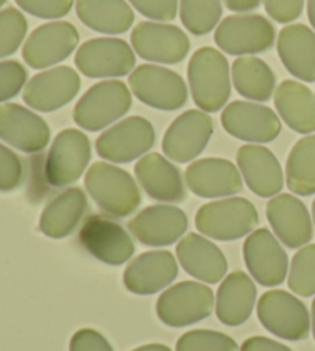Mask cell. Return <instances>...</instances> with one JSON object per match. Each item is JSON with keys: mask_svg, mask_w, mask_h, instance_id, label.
<instances>
[{"mask_svg": "<svg viewBox=\"0 0 315 351\" xmlns=\"http://www.w3.org/2000/svg\"><path fill=\"white\" fill-rule=\"evenodd\" d=\"M175 253L185 271L206 284H217L228 271V261L222 250L197 233L181 237Z\"/></svg>", "mask_w": 315, "mask_h": 351, "instance_id": "cell-26", "label": "cell"}, {"mask_svg": "<svg viewBox=\"0 0 315 351\" xmlns=\"http://www.w3.org/2000/svg\"><path fill=\"white\" fill-rule=\"evenodd\" d=\"M312 219H314V227H315V200L312 204Z\"/></svg>", "mask_w": 315, "mask_h": 351, "instance_id": "cell-49", "label": "cell"}, {"mask_svg": "<svg viewBox=\"0 0 315 351\" xmlns=\"http://www.w3.org/2000/svg\"><path fill=\"white\" fill-rule=\"evenodd\" d=\"M243 258L248 271L257 284L277 287L288 276V254L268 228H258L248 236L243 245Z\"/></svg>", "mask_w": 315, "mask_h": 351, "instance_id": "cell-18", "label": "cell"}, {"mask_svg": "<svg viewBox=\"0 0 315 351\" xmlns=\"http://www.w3.org/2000/svg\"><path fill=\"white\" fill-rule=\"evenodd\" d=\"M274 105L281 121L289 128L300 134H311L315 131V94L311 88L295 82L283 80L275 88Z\"/></svg>", "mask_w": 315, "mask_h": 351, "instance_id": "cell-30", "label": "cell"}, {"mask_svg": "<svg viewBox=\"0 0 315 351\" xmlns=\"http://www.w3.org/2000/svg\"><path fill=\"white\" fill-rule=\"evenodd\" d=\"M77 28L69 22H49L37 27L25 42L22 56L34 70H45L66 60L79 45Z\"/></svg>", "mask_w": 315, "mask_h": 351, "instance_id": "cell-14", "label": "cell"}, {"mask_svg": "<svg viewBox=\"0 0 315 351\" xmlns=\"http://www.w3.org/2000/svg\"><path fill=\"white\" fill-rule=\"evenodd\" d=\"M155 142L153 123L142 116H131L112 125L96 141L100 158L112 164H129L147 154Z\"/></svg>", "mask_w": 315, "mask_h": 351, "instance_id": "cell-11", "label": "cell"}, {"mask_svg": "<svg viewBox=\"0 0 315 351\" xmlns=\"http://www.w3.org/2000/svg\"><path fill=\"white\" fill-rule=\"evenodd\" d=\"M28 22L21 11L5 8L0 11V59L14 54L25 40Z\"/></svg>", "mask_w": 315, "mask_h": 351, "instance_id": "cell-36", "label": "cell"}, {"mask_svg": "<svg viewBox=\"0 0 315 351\" xmlns=\"http://www.w3.org/2000/svg\"><path fill=\"white\" fill-rule=\"evenodd\" d=\"M214 134V122L207 112L188 110L169 125L162 148L168 159L188 164L205 152Z\"/></svg>", "mask_w": 315, "mask_h": 351, "instance_id": "cell-15", "label": "cell"}, {"mask_svg": "<svg viewBox=\"0 0 315 351\" xmlns=\"http://www.w3.org/2000/svg\"><path fill=\"white\" fill-rule=\"evenodd\" d=\"M85 188L100 211L112 219L131 216L142 202L132 176L108 162H96L85 176Z\"/></svg>", "mask_w": 315, "mask_h": 351, "instance_id": "cell-2", "label": "cell"}, {"mask_svg": "<svg viewBox=\"0 0 315 351\" xmlns=\"http://www.w3.org/2000/svg\"><path fill=\"white\" fill-rule=\"evenodd\" d=\"M80 85V76L71 66L49 68L29 79L23 90V100L36 111L53 112L71 102L79 94Z\"/></svg>", "mask_w": 315, "mask_h": 351, "instance_id": "cell-17", "label": "cell"}, {"mask_svg": "<svg viewBox=\"0 0 315 351\" xmlns=\"http://www.w3.org/2000/svg\"><path fill=\"white\" fill-rule=\"evenodd\" d=\"M175 351H238V346L220 331L191 330L179 337Z\"/></svg>", "mask_w": 315, "mask_h": 351, "instance_id": "cell-37", "label": "cell"}, {"mask_svg": "<svg viewBox=\"0 0 315 351\" xmlns=\"http://www.w3.org/2000/svg\"><path fill=\"white\" fill-rule=\"evenodd\" d=\"M134 10L155 22H171L177 16L179 0H129Z\"/></svg>", "mask_w": 315, "mask_h": 351, "instance_id": "cell-41", "label": "cell"}, {"mask_svg": "<svg viewBox=\"0 0 315 351\" xmlns=\"http://www.w3.org/2000/svg\"><path fill=\"white\" fill-rule=\"evenodd\" d=\"M223 3L229 11L238 12V14H249L251 11L258 10L262 0H223Z\"/></svg>", "mask_w": 315, "mask_h": 351, "instance_id": "cell-45", "label": "cell"}, {"mask_svg": "<svg viewBox=\"0 0 315 351\" xmlns=\"http://www.w3.org/2000/svg\"><path fill=\"white\" fill-rule=\"evenodd\" d=\"M180 21L194 36H206L223 14L222 0H180Z\"/></svg>", "mask_w": 315, "mask_h": 351, "instance_id": "cell-34", "label": "cell"}, {"mask_svg": "<svg viewBox=\"0 0 315 351\" xmlns=\"http://www.w3.org/2000/svg\"><path fill=\"white\" fill-rule=\"evenodd\" d=\"M214 293L207 285L185 280L160 294L155 311L160 321L173 328L203 321L214 308Z\"/></svg>", "mask_w": 315, "mask_h": 351, "instance_id": "cell-7", "label": "cell"}, {"mask_svg": "<svg viewBox=\"0 0 315 351\" xmlns=\"http://www.w3.org/2000/svg\"><path fill=\"white\" fill-rule=\"evenodd\" d=\"M214 42L226 54L254 56L273 48L275 28L264 16L236 14L218 23Z\"/></svg>", "mask_w": 315, "mask_h": 351, "instance_id": "cell-8", "label": "cell"}, {"mask_svg": "<svg viewBox=\"0 0 315 351\" xmlns=\"http://www.w3.org/2000/svg\"><path fill=\"white\" fill-rule=\"evenodd\" d=\"M74 62L85 77L110 80L134 71L136 54L123 39L97 37L81 43Z\"/></svg>", "mask_w": 315, "mask_h": 351, "instance_id": "cell-9", "label": "cell"}, {"mask_svg": "<svg viewBox=\"0 0 315 351\" xmlns=\"http://www.w3.org/2000/svg\"><path fill=\"white\" fill-rule=\"evenodd\" d=\"M75 12L85 27L100 34H123L134 23L126 0H75Z\"/></svg>", "mask_w": 315, "mask_h": 351, "instance_id": "cell-31", "label": "cell"}, {"mask_svg": "<svg viewBox=\"0 0 315 351\" xmlns=\"http://www.w3.org/2000/svg\"><path fill=\"white\" fill-rule=\"evenodd\" d=\"M258 223L254 204L244 197H226L201 205L195 215V227L214 241L229 242L252 233Z\"/></svg>", "mask_w": 315, "mask_h": 351, "instance_id": "cell-3", "label": "cell"}, {"mask_svg": "<svg viewBox=\"0 0 315 351\" xmlns=\"http://www.w3.org/2000/svg\"><path fill=\"white\" fill-rule=\"evenodd\" d=\"M5 3H6V0H0V8H2Z\"/></svg>", "mask_w": 315, "mask_h": 351, "instance_id": "cell-50", "label": "cell"}, {"mask_svg": "<svg viewBox=\"0 0 315 351\" xmlns=\"http://www.w3.org/2000/svg\"><path fill=\"white\" fill-rule=\"evenodd\" d=\"M307 19L315 31V0H307Z\"/></svg>", "mask_w": 315, "mask_h": 351, "instance_id": "cell-47", "label": "cell"}, {"mask_svg": "<svg viewBox=\"0 0 315 351\" xmlns=\"http://www.w3.org/2000/svg\"><path fill=\"white\" fill-rule=\"evenodd\" d=\"M237 165L244 184L258 197H274L285 185L279 159L269 148L249 143L238 148Z\"/></svg>", "mask_w": 315, "mask_h": 351, "instance_id": "cell-24", "label": "cell"}, {"mask_svg": "<svg viewBox=\"0 0 315 351\" xmlns=\"http://www.w3.org/2000/svg\"><path fill=\"white\" fill-rule=\"evenodd\" d=\"M312 333H314V339H315V299L312 302Z\"/></svg>", "mask_w": 315, "mask_h": 351, "instance_id": "cell-48", "label": "cell"}, {"mask_svg": "<svg viewBox=\"0 0 315 351\" xmlns=\"http://www.w3.org/2000/svg\"><path fill=\"white\" fill-rule=\"evenodd\" d=\"M128 85L134 97L151 108L180 110L188 102V86L179 73L165 66L144 64L129 74Z\"/></svg>", "mask_w": 315, "mask_h": 351, "instance_id": "cell-5", "label": "cell"}, {"mask_svg": "<svg viewBox=\"0 0 315 351\" xmlns=\"http://www.w3.org/2000/svg\"><path fill=\"white\" fill-rule=\"evenodd\" d=\"M69 351H114L108 339L92 328H81L74 333L69 342Z\"/></svg>", "mask_w": 315, "mask_h": 351, "instance_id": "cell-43", "label": "cell"}, {"mask_svg": "<svg viewBox=\"0 0 315 351\" xmlns=\"http://www.w3.org/2000/svg\"><path fill=\"white\" fill-rule=\"evenodd\" d=\"M129 233L147 247H168L188 230V217L174 205H151L128 223Z\"/></svg>", "mask_w": 315, "mask_h": 351, "instance_id": "cell-19", "label": "cell"}, {"mask_svg": "<svg viewBox=\"0 0 315 351\" xmlns=\"http://www.w3.org/2000/svg\"><path fill=\"white\" fill-rule=\"evenodd\" d=\"M23 164L18 156L0 143V193L17 190L23 182Z\"/></svg>", "mask_w": 315, "mask_h": 351, "instance_id": "cell-39", "label": "cell"}, {"mask_svg": "<svg viewBox=\"0 0 315 351\" xmlns=\"http://www.w3.org/2000/svg\"><path fill=\"white\" fill-rule=\"evenodd\" d=\"M232 85L242 97L252 102H268L274 96L277 77L266 62L243 56L232 64Z\"/></svg>", "mask_w": 315, "mask_h": 351, "instance_id": "cell-32", "label": "cell"}, {"mask_svg": "<svg viewBox=\"0 0 315 351\" xmlns=\"http://www.w3.org/2000/svg\"><path fill=\"white\" fill-rule=\"evenodd\" d=\"M188 84L194 104L205 112H217L231 97V68L216 48L203 47L188 64Z\"/></svg>", "mask_w": 315, "mask_h": 351, "instance_id": "cell-1", "label": "cell"}, {"mask_svg": "<svg viewBox=\"0 0 315 351\" xmlns=\"http://www.w3.org/2000/svg\"><path fill=\"white\" fill-rule=\"evenodd\" d=\"M51 131L48 123L18 104L0 105V139L27 154H36L45 149Z\"/></svg>", "mask_w": 315, "mask_h": 351, "instance_id": "cell-20", "label": "cell"}, {"mask_svg": "<svg viewBox=\"0 0 315 351\" xmlns=\"http://www.w3.org/2000/svg\"><path fill=\"white\" fill-rule=\"evenodd\" d=\"M88 200L81 188H66L54 196L42 211L39 228L51 239H65L71 236L84 221Z\"/></svg>", "mask_w": 315, "mask_h": 351, "instance_id": "cell-28", "label": "cell"}, {"mask_svg": "<svg viewBox=\"0 0 315 351\" xmlns=\"http://www.w3.org/2000/svg\"><path fill=\"white\" fill-rule=\"evenodd\" d=\"M134 53L153 64L175 65L184 60L191 42L185 31L171 23L140 22L131 33Z\"/></svg>", "mask_w": 315, "mask_h": 351, "instance_id": "cell-13", "label": "cell"}, {"mask_svg": "<svg viewBox=\"0 0 315 351\" xmlns=\"http://www.w3.org/2000/svg\"><path fill=\"white\" fill-rule=\"evenodd\" d=\"M240 351H292L283 343L264 336H252L243 342Z\"/></svg>", "mask_w": 315, "mask_h": 351, "instance_id": "cell-44", "label": "cell"}, {"mask_svg": "<svg viewBox=\"0 0 315 351\" xmlns=\"http://www.w3.org/2000/svg\"><path fill=\"white\" fill-rule=\"evenodd\" d=\"M257 300V288L247 273L234 271L226 276L217 291L216 315L228 327H238L252 315Z\"/></svg>", "mask_w": 315, "mask_h": 351, "instance_id": "cell-29", "label": "cell"}, {"mask_svg": "<svg viewBox=\"0 0 315 351\" xmlns=\"http://www.w3.org/2000/svg\"><path fill=\"white\" fill-rule=\"evenodd\" d=\"M185 180L195 196L203 199L229 197L243 188L240 170L228 159L206 158L186 168Z\"/></svg>", "mask_w": 315, "mask_h": 351, "instance_id": "cell-21", "label": "cell"}, {"mask_svg": "<svg viewBox=\"0 0 315 351\" xmlns=\"http://www.w3.org/2000/svg\"><path fill=\"white\" fill-rule=\"evenodd\" d=\"M16 3L28 14L39 19H60L71 11L74 0H16Z\"/></svg>", "mask_w": 315, "mask_h": 351, "instance_id": "cell-40", "label": "cell"}, {"mask_svg": "<svg viewBox=\"0 0 315 351\" xmlns=\"http://www.w3.org/2000/svg\"><path fill=\"white\" fill-rule=\"evenodd\" d=\"M264 10L277 23H291L301 16L305 0H263Z\"/></svg>", "mask_w": 315, "mask_h": 351, "instance_id": "cell-42", "label": "cell"}, {"mask_svg": "<svg viewBox=\"0 0 315 351\" xmlns=\"http://www.w3.org/2000/svg\"><path fill=\"white\" fill-rule=\"evenodd\" d=\"M28 80V71L17 60L0 62V104L16 97L25 90Z\"/></svg>", "mask_w": 315, "mask_h": 351, "instance_id": "cell-38", "label": "cell"}, {"mask_svg": "<svg viewBox=\"0 0 315 351\" xmlns=\"http://www.w3.org/2000/svg\"><path fill=\"white\" fill-rule=\"evenodd\" d=\"M288 285L301 298L315 294V243L301 247L294 254L288 274Z\"/></svg>", "mask_w": 315, "mask_h": 351, "instance_id": "cell-35", "label": "cell"}, {"mask_svg": "<svg viewBox=\"0 0 315 351\" xmlns=\"http://www.w3.org/2000/svg\"><path fill=\"white\" fill-rule=\"evenodd\" d=\"M134 171L138 184L157 202L179 204L186 199L184 176L165 156L144 154L138 159Z\"/></svg>", "mask_w": 315, "mask_h": 351, "instance_id": "cell-25", "label": "cell"}, {"mask_svg": "<svg viewBox=\"0 0 315 351\" xmlns=\"http://www.w3.org/2000/svg\"><path fill=\"white\" fill-rule=\"evenodd\" d=\"M257 315L263 327L280 339L303 341L310 336V313L306 305L291 293L266 291L258 300Z\"/></svg>", "mask_w": 315, "mask_h": 351, "instance_id": "cell-10", "label": "cell"}, {"mask_svg": "<svg viewBox=\"0 0 315 351\" xmlns=\"http://www.w3.org/2000/svg\"><path fill=\"white\" fill-rule=\"evenodd\" d=\"M132 351H173V350L166 346H163V343H148V346H142Z\"/></svg>", "mask_w": 315, "mask_h": 351, "instance_id": "cell-46", "label": "cell"}, {"mask_svg": "<svg viewBox=\"0 0 315 351\" xmlns=\"http://www.w3.org/2000/svg\"><path fill=\"white\" fill-rule=\"evenodd\" d=\"M266 217L275 236L288 248H300L312 241V219L306 205L292 194L281 193L269 200Z\"/></svg>", "mask_w": 315, "mask_h": 351, "instance_id": "cell-22", "label": "cell"}, {"mask_svg": "<svg viewBox=\"0 0 315 351\" xmlns=\"http://www.w3.org/2000/svg\"><path fill=\"white\" fill-rule=\"evenodd\" d=\"M91 160V143L80 130L66 128L55 136L43 160V174L51 188H63L77 182Z\"/></svg>", "mask_w": 315, "mask_h": 351, "instance_id": "cell-6", "label": "cell"}, {"mask_svg": "<svg viewBox=\"0 0 315 351\" xmlns=\"http://www.w3.org/2000/svg\"><path fill=\"white\" fill-rule=\"evenodd\" d=\"M79 243L94 259L112 267L123 265L136 252L128 231L111 217L100 215L85 219L79 231Z\"/></svg>", "mask_w": 315, "mask_h": 351, "instance_id": "cell-12", "label": "cell"}, {"mask_svg": "<svg viewBox=\"0 0 315 351\" xmlns=\"http://www.w3.org/2000/svg\"><path fill=\"white\" fill-rule=\"evenodd\" d=\"M286 185L297 196L315 194V134L292 147L286 160Z\"/></svg>", "mask_w": 315, "mask_h": 351, "instance_id": "cell-33", "label": "cell"}, {"mask_svg": "<svg viewBox=\"0 0 315 351\" xmlns=\"http://www.w3.org/2000/svg\"><path fill=\"white\" fill-rule=\"evenodd\" d=\"M222 127L238 141L260 145L279 137L281 122L269 106L258 102L234 100L222 112Z\"/></svg>", "mask_w": 315, "mask_h": 351, "instance_id": "cell-16", "label": "cell"}, {"mask_svg": "<svg viewBox=\"0 0 315 351\" xmlns=\"http://www.w3.org/2000/svg\"><path fill=\"white\" fill-rule=\"evenodd\" d=\"M132 96L122 80H103L92 85L79 99L73 111L74 122L86 131H100L122 119L131 110Z\"/></svg>", "mask_w": 315, "mask_h": 351, "instance_id": "cell-4", "label": "cell"}, {"mask_svg": "<svg viewBox=\"0 0 315 351\" xmlns=\"http://www.w3.org/2000/svg\"><path fill=\"white\" fill-rule=\"evenodd\" d=\"M179 274V265L174 256L165 250H155L138 254L132 259L123 273L126 290L148 296L165 290Z\"/></svg>", "mask_w": 315, "mask_h": 351, "instance_id": "cell-23", "label": "cell"}, {"mask_svg": "<svg viewBox=\"0 0 315 351\" xmlns=\"http://www.w3.org/2000/svg\"><path fill=\"white\" fill-rule=\"evenodd\" d=\"M277 53L294 77L315 82V31L303 23L288 25L277 37Z\"/></svg>", "mask_w": 315, "mask_h": 351, "instance_id": "cell-27", "label": "cell"}]
</instances>
